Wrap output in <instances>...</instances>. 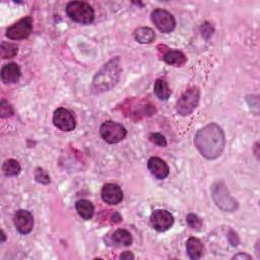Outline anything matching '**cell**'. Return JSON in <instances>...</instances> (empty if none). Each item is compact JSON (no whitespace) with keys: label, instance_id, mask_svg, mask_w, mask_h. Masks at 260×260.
<instances>
[{"label":"cell","instance_id":"1","mask_svg":"<svg viewBox=\"0 0 260 260\" xmlns=\"http://www.w3.org/2000/svg\"><path fill=\"white\" fill-rule=\"evenodd\" d=\"M194 144L201 156L208 160H216L222 156L225 150V138L224 130L216 123L208 124L196 132Z\"/></svg>","mask_w":260,"mask_h":260},{"label":"cell","instance_id":"2","mask_svg":"<svg viewBox=\"0 0 260 260\" xmlns=\"http://www.w3.org/2000/svg\"><path fill=\"white\" fill-rule=\"evenodd\" d=\"M122 72L120 58L115 57L107 62L97 72L93 80V89L96 93H104L114 87L119 82Z\"/></svg>","mask_w":260,"mask_h":260},{"label":"cell","instance_id":"3","mask_svg":"<svg viewBox=\"0 0 260 260\" xmlns=\"http://www.w3.org/2000/svg\"><path fill=\"white\" fill-rule=\"evenodd\" d=\"M66 13L72 20L88 25L95 19V10L84 1H71L66 6Z\"/></svg>","mask_w":260,"mask_h":260},{"label":"cell","instance_id":"4","mask_svg":"<svg viewBox=\"0 0 260 260\" xmlns=\"http://www.w3.org/2000/svg\"><path fill=\"white\" fill-rule=\"evenodd\" d=\"M200 101V89L192 87L182 94L177 102L176 111L180 116H188L197 108Z\"/></svg>","mask_w":260,"mask_h":260},{"label":"cell","instance_id":"5","mask_svg":"<svg viewBox=\"0 0 260 260\" xmlns=\"http://www.w3.org/2000/svg\"><path fill=\"white\" fill-rule=\"evenodd\" d=\"M211 194L214 203H216L219 208L224 211L231 212L238 208V202L231 196L229 190L227 189V186H225L222 181L212 185Z\"/></svg>","mask_w":260,"mask_h":260},{"label":"cell","instance_id":"6","mask_svg":"<svg viewBox=\"0 0 260 260\" xmlns=\"http://www.w3.org/2000/svg\"><path fill=\"white\" fill-rule=\"evenodd\" d=\"M101 137L108 143H118L126 138L127 131L122 124L107 121L100 128Z\"/></svg>","mask_w":260,"mask_h":260},{"label":"cell","instance_id":"7","mask_svg":"<svg viewBox=\"0 0 260 260\" xmlns=\"http://www.w3.org/2000/svg\"><path fill=\"white\" fill-rule=\"evenodd\" d=\"M32 31L33 18L31 17H27L9 27L6 31V37L10 40H24L31 35Z\"/></svg>","mask_w":260,"mask_h":260},{"label":"cell","instance_id":"8","mask_svg":"<svg viewBox=\"0 0 260 260\" xmlns=\"http://www.w3.org/2000/svg\"><path fill=\"white\" fill-rule=\"evenodd\" d=\"M152 20L162 33H171L176 27L175 17L169 11L156 8L152 13Z\"/></svg>","mask_w":260,"mask_h":260},{"label":"cell","instance_id":"9","mask_svg":"<svg viewBox=\"0 0 260 260\" xmlns=\"http://www.w3.org/2000/svg\"><path fill=\"white\" fill-rule=\"evenodd\" d=\"M53 123L62 131H72L76 126L73 115L65 108H58L54 112Z\"/></svg>","mask_w":260,"mask_h":260},{"label":"cell","instance_id":"10","mask_svg":"<svg viewBox=\"0 0 260 260\" xmlns=\"http://www.w3.org/2000/svg\"><path fill=\"white\" fill-rule=\"evenodd\" d=\"M153 228L157 232H165L170 229L174 224V217L165 209H156L151 216Z\"/></svg>","mask_w":260,"mask_h":260},{"label":"cell","instance_id":"11","mask_svg":"<svg viewBox=\"0 0 260 260\" xmlns=\"http://www.w3.org/2000/svg\"><path fill=\"white\" fill-rule=\"evenodd\" d=\"M14 223L17 230L22 235H28L33 231L34 218L33 214L28 210H17L14 217Z\"/></svg>","mask_w":260,"mask_h":260},{"label":"cell","instance_id":"12","mask_svg":"<svg viewBox=\"0 0 260 260\" xmlns=\"http://www.w3.org/2000/svg\"><path fill=\"white\" fill-rule=\"evenodd\" d=\"M101 196L107 205L117 206L123 199V191L117 184L109 183L102 189Z\"/></svg>","mask_w":260,"mask_h":260},{"label":"cell","instance_id":"13","mask_svg":"<svg viewBox=\"0 0 260 260\" xmlns=\"http://www.w3.org/2000/svg\"><path fill=\"white\" fill-rule=\"evenodd\" d=\"M148 168L152 175L159 180L166 179L170 173V169H169L166 162L156 156H152L148 161Z\"/></svg>","mask_w":260,"mask_h":260},{"label":"cell","instance_id":"14","mask_svg":"<svg viewBox=\"0 0 260 260\" xmlns=\"http://www.w3.org/2000/svg\"><path fill=\"white\" fill-rule=\"evenodd\" d=\"M20 77V69L17 63H8L1 70V81L3 84L17 83Z\"/></svg>","mask_w":260,"mask_h":260},{"label":"cell","instance_id":"15","mask_svg":"<svg viewBox=\"0 0 260 260\" xmlns=\"http://www.w3.org/2000/svg\"><path fill=\"white\" fill-rule=\"evenodd\" d=\"M186 250L188 256L191 259L197 260L202 257L203 251H205V247H203V244L199 239L194 238V237H191V238H189L186 242Z\"/></svg>","mask_w":260,"mask_h":260},{"label":"cell","instance_id":"16","mask_svg":"<svg viewBox=\"0 0 260 260\" xmlns=\"http://www.w3.org/2000/svg\"><path fill=\"white\" fill-rule=\"evenodd\" d=\"M75 208H76V210H77L78 214H80V216L84 220L88 221V220H90V219H92L94 217L95 208H94L93 203L90 202V201H88L87 199L78 200L76 202Z\"/></svg>","mask_w":260,"mask_h":260},{"label":"cell","instance_id":"17","mask_svg":"<svg viewBox=\"0 0 260 260\" xmlns=\"http://www.w3.org/2000/svg\"><path fill=\"white\" fill-rule=\"evenodd\" d=\"M164 61L169 65L182 66L186 63L187 58H186V56L181 51L170 50L164 55Z\"/></svg>","mask_w":260,"mask_h":260},{"label":"cell","instance_id":"18","mask_svg":"<svg viewBox=\"0 0 260 260\" xmlns=\"http://www.w3.org/2000/svg\"><path fill=\"white\" fill-rule=\"evenodd\" d=\"M134 38L140 44H151L156 39V34L151 28L142 27L134 32Z\"/></svg>","mask_w":260,"mask_h":260},{"label":"cell","instance_id":"19","mask_svg":"<svg viewBox=\"0 0 260 260\" xmlns=\"http://www.w3.org/2000/svg\"><path fill=\"white\" fill-rule=\"evenodd\" d=\"M112 241L116 245L128 247L132 244L133 239H132L131 234L128 231L124 229H118L117 231L114 232V234H113Z\"/></svg>","mask_w":260,"mask_h":260},{"label":"cell","instance_id":"20","mask_svg":"<svg viewBox=\"0 0 260 260\" xmlns=\"http://www.w3.org/2000/svg\"><path fill=\"white\" fill-rule=\"evenodd\" d=\"M154 90H155L156 96L162 101L169 100V98L171 97V94H172L171 88L169 87L167 82L164 80H156Z\"/></svg>","mask_w":260,"mask_h":260},{"label":"cell","instance_id":"21","mask_svg":"<svg viewBox=\"0 0 260 260\" xmlns=\"http://www.w3.org/2000/svg\"><path fill=\"white\" fill-rule=\"evenodd\" d=\"M20 165L17 160H6L2 165V172L7 177H14L20 173Z\"/></svg>","mask_w":260,"mask_h":260},{"label":"cell","instance_id":"22","mask_svg":"<svg viewBox=\"0 0 260 260\" xmlns=\"http://www.w3.org/2000/svg\"><path fill=\"white\" fill-rule=\"evenodd\" d=\"M0 54L3 59L13 58L17 54V46L11 43H2L0 46Z\"/></svg>","mask_w":260,"mask_h":260},{"label":"cell","instance_id":"23","mask_svg":"<svg viewBox=\"0 0 260 260\" xmlns=\"http://www.w3.org/2000/svg\"><path fill=\"white\" fill-rule=\"evenodd\" d=\"M186 222L191 229L199 230L202 227V220L194 213H189L186 217Z\"/></svg>","mask_w":260,"mask_h":260},{"label":"cell","instance_id":"24","mask_svg":"<svg viewBox=\"0 0 260 260\" xmlns=\"http://www.w3.org/2000/svg\"><path fill=\"white\" fill-rule=\"evenodd\" d=\"M35 179L37 182L44 184V185H47L50 183V177L47 174V172L43 170L41 168L36 169V172H35Z\"/></svg>","mask_w":260,"mask_h":260},{"label":"cell","instance_id":"25","mask_svg":"<svg viewBox=\"0 0 260 260\" xmlns=\"http://www.w3.org/2000/svg\"><path fill=\"white\" fill-rule=\"evenodd\" d=\"M150 139L156 145L161 146V148H164V146L167 145V140H166L165 137H164V135L160 134V133H152L150 135Z\"/></svg>","mask_w":260,"mask_h":260},{"label":"cell","instance_id":"26","mask_svg":"<svg viewBox=\"0 0 260 260\" xmlns=\"http://www.w3.org/2000/svg\"><path fill=\"white\" fill-rule=\"evenodd\" d=\"M0 107H1V117L2 118H6V117H9V116L13 115V113H14L13 108H11V106L7 103L6 101L2 100L1 106Z\"/></svg>","mask_w":260,"mask_h":260},{"label":"cell","instance_id":"27","mask_svg":"<svg viewBox=\"0 0 260 260\" xmlns=\"http://www.w3.org/2000/svg\"><path fill=\"white\" fill-rule=\"evenodd\" d=\"M200 31H201V33H202V36L203 37H206L207 39H208L211 35H212V34H213V32H214V29H213V27L209 24V22H205V24H202V26L200 27Z\"/></svg>","mask_w":260,"mask_h":260},{"label":"cell","instance_id":"28","mask_svg":"<svg viewBox=\"0 0 260 260\" xmlns=\"http://www.w3.org/2000/svg\"><path fill=\"white\" fill-rule=\"evenodd\" d=\"M229 238V242L233 245V246H237L239 243V240H238V237H237V234L233 231H230V234L228 236Z\"/></svg>","mask_w":260,"mask_h":260},{"label":"cell","instance_id":"29","mask_svg":"<svg viewBox=\"0 0 260 260\" xmlns=\"http://www.w3.org/2000/svg\"><path fill=\"white\" fill-rule=\"evenodd\" d=\"M120 258L121 259H134V255L129 251H125L120 255Z\"/></svg>","mask_w":260,"mask_h":260},{"label":"cell","instance_id":"30","mask_svg":"<svg viewBox=\"0 0 260 260\" xmlns=\"http://www.w3.org/2000/svg\"><path fill=\"white\" fill-rule=\"evenodd\" d=\"M112 219H113V222H114L115 224H116V223H120L121 220H122L121 216H120V214H119L118 212H114V214H113Z\"/></svg>","mask_w":260,"mask_h":260},{"label":"cell","instance_id":"31","mask_svg":"<svg viewBox=\"0 0 260 260\" xmlns=\"http://www.w3.org/2000/svg\"><path fill=\"white\" fill-rule=\"evenodd\" d=\"M233 258L234 259H240V258H242V259H251V256L247 255V254H238V255H235Z\"/></svg>","mask_w":260,"mask_h":260},{"label":"cell","instance_id":"32","mask_svg":"<svg viewBox=\"0 0 260 260\" xmlns=\"http://www.w3.org/2000/svg\"><path fill=\"white\" fill-rule=\"evenodd\" d=\"M1 233H2V241L1 242H4L5 241V234L3 231H1Z\"/></svg>","mask_w":260,"mask_h":260}]
</instances>
